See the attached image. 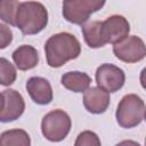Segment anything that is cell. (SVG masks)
Returning a JSON list of instances; mask_svg holds the SVG:
<instances>
[{
  "label": "cell",
  "mask_w": 146,
  "mask_h": 146,
  "mask_svg": "<svg viewBox=\"0 0 146 146\" xmlns=\"http://www.w3.org/2000/svg\"><path fill=\"white\" fill-rule=\"evenodd\" d=\"M44 52L47 63L50 67H60L68 60L79 57L81 46L73 34L60 32L51 35L47 40Z\"/></svg>",
  "instance_id": "6da1fadb"
},
{
  "label": "cell",
  "mask_w": 146,
  "mask_h": 146,
  "mask_svg": "<svg viewBox=\"0 0 146 146\" xmlns=\"http://www.w3.org/2000/svg\"><path fill=\"white\" fill-rule=\"evenodd\" d=\"M15 24L25 35L41 32L48 24V11L38 1L21 2L15 17Z\"/></svg>",
  "instance_id": "7a4b0ae2"
},
{
  "label": "cell",
  "mask_w": 146,
  "mask_h": 146,
  "mask_svg": "<svg viewBox=\"0 0 146 146\" xmlns=\"http://www.w3.org/2000/svg\"><path fill=\"white\" fill-rule=\"evenodd\" d=\"M116 121L119 125L125 129L133 128L145 119V103L136 94L125 95L116 108Z\"/></svg>",
  "instance_id": "3957f363"
},
{
  "label": "cell",
  "mask_w": 146,
  "mask_h": 146,
  "mask_svg": "<svg viewBox=\"0 0 146 146\" xmlns=\"http://www.w3.org/2000/svg\"><path fill=\"white\" fill-rule=\"evenodd\" d=\"M71 119L62 110H54L47 113L41 121V131L46 139L50 141H62L71 130Z\"/></svg>",
  "instance_id": "277c9868"
},
{
  "label": "cell",
  "mask_w": 146,
  "mask_h": 146,
  "mask_svg": "<svg viewBox=\"0 0 146 146\" xmlns=\"http://www.w3.org/2000/svg\"><path fill=\"white\" fill-rule=\"evenodd\" d=\"M105 5L100 0H67L63 2V16L73 24H84L89 16Z\"/></svg>",
  "instance_id": "5b68a950"
},
{
  "label": "cell",
  "mask_w": 146,
  "mask_h": 146,
  "mask_svg": "<svg viewBox=\"0 0 146 146\" xmlns=\"http://www.w3.org/2000/svg\"><path fill=\"white\" fill-rule=\"evenodd\" d=\"M113 52L116 58L124 63H137L145 58L146 47L139 36L128 35L113 46Z\"/></svg>",
  "instance_id": "8992f818"
},
{
  "label": "cell",
  "mask_w": 146,
  "mask_h": 146,
  "mask_svg": "<svg viewBox=\"0 0 146 146\" xmlns=\"http://www.w3.org/2000/svg\"><path fill=\"white\" fill-rule=\"evenodd\" d=\"M125 81V74L122 68L113 64H102L96 71V82L105 91L115 92L120 90Z\"/></svg>",
  "instance_id": "52a82bcc"
},
{
  "label": "cell",
  "mask_w": 146,
  "mask_h": 146,
  "mask_svg": "<svg viewBox=\"0 0 146 146\" xmlns=\"http://www.w3.org/2000/svg\"><path fill=\"white\" fill-rule=\"evenodd\" d=\"M103 33L107 43H117L125 39L130 32L129 22L121 15H113L102 22Z\"/></svg>",
  "instance_id": "ba28073f"
},
{
  "label": "cell",
  "mask_w": 146,
  "mask_h": 146,
  "mask_svg": "<svg viewBox=\"0 0 146 146\" xmlns=\"http://www.w3.org/2000/svg\"><path fill=\"white\" fill-rule=\"evenodd\" d=\"M5 97V106L0 113V122H11L22 116L25 110V102L22 95L14 89L2 91Z\"/></svg>",
  "instance_id": "9c48e42d"
},
{
  "label": "cell",
  "mask_w": 146,
  "mask_h": 146,
  "mask_svg": "<svg viewBox=\"0 0 146 146\" xmlns=\"http://www.w3.org/2000/svg\"><path fill=\"white\" fill-rule=\"evenodd\" d=\"M26 90L35 104L47 105L52 100V89L48 80L41 76H32L26 81Z\"/></svg>",
  "instance_id": "30bf717a"
},
{
  "label": "cell",
  "mask_w": 146,
  "mask_h": 146,
  "mask_svg": "<svg viewBox=\"0 0 146 146\" xmlns=\"http://www.w3.org/2000/svg\"><path fill=\"white\" fill-rule=\"evenodd\" d=\"M110 94L99 87H91L84 91L83 105L89 113L100 114L104 113L110 106Z\"/></svg>",
  "instance_id": "8fae6325"
},
{
  "label": "cell",
  "mask_w": 146,
  "mask_h": 146,
  "mask_svg": "<svg viewBox=\"0 0 146 146\" xmlns=\"http://www.w3.org/2000/svg\"><path fill=\"white\" fill-rule=\"evenodd\" d=\"M13 60L21 71L34 68L39 63V54L36 49L30 44H22L13 52Z\"/></svg>",
  "instance_id": "7c38bea8"
},
{
  "label": "cell",
  "mask_w": 146,
  "mask_h": 146,
  "mask_svg": "<svg viewBox=\"0 0 146 146\" xmlns=\"http://www.w3.org/2000/svg\"><path fill=\"white\" fill-rule=\"evenodd\" d=\"M82 34L86 43L90 48H100L104 47L107 42L105 40L102 22L91 21L82 25Z\"/></svg>",
  "instance_id": "4fadbf2b"
},
{
  "label": "cell",
  "mask_w": 146,
  "mask_h": 146,
  "mask_svg": "<svg viewBox=\"0 0 146 146\" xmlns=\"http://www.w3.org/2000/svg\"><path fill=\"white\" fill-rule=\"evenodd\" d=\"M60 82L66 89L73 92H84L90 87L91 78L84 72L73 71L63 74Z\"/></svg>",
  "instance_id": "5bb4252c"
},
{
  "label": "cell",
  "mask_w": 146,
  "mask_h": 146,
  "mask_svg": "<svg viewBox=\"0 0 146 146\" xmlns=\"http://www.w3.org/2000/svg\"><path fill=\"white\" fill-rule=\"evenodd\" d=\"M0 146H31V138L23 129H11L0 135Z\"/></svg>",
  "instance_id": "9a60e30c"
},
{
  "label": "cell",
  "mask_w": 146,
  "mask_h": 146,
  "mask_svg": "<svg viewBox=\"0 0 146 146\" xmlns=\"http://www.w3.org/2000/svg\"><path fill=\"white\" fill-rule=\"evenodd\" d=\"M19 3L17 0H0V19L9 25L16 26L15 17Z\"/></svg>",
  "instance_id": "2e32d148"
},
{
  "label": "cell",
  "mask_w": 146,
  "mask_h": 146,
  "mask_svg": "<svg viewBox=\"0 0 146 146\" xmlns=\"http://www.w3.org/2000/svg\"><path fill=\"white\" fill-rule=\"evenodd\" d=\"M17 76L15 66L6 58L0 57V84L10 86L15 82Z\"/></svg>",
  "instance_id": "e0dca14e"
},
{
  "label": "cell",
  "mask_w": 146,
  "mask_h": 146,
  "mask_svg": "<svg viewBox=\"0 0 146 146\" xmlns=\"http://www.w3.org/2000/svg\"><path fill=\"white\" fill-rule=\"evenodd\" d=\"M74 146H102V144L97 133L90 130H84L78 135Z\"/></svg>",
  "instance_id": "ac0fdd59"
},
{
  "label": "cell",
  "mask_w": 146,
  "mask_h": 146,
  "mask_svg": "<svg viewBox=\"0 0 146 146\" xmlns=\"http://www.w3.org/2000/svg\"><path fill=\"white\" fill-rule=\"evenodd\" d=\"M13 41V32L9 26L0 23V49L7 48Z\"/></svg>",
  "instance_id": "d6986e66"
},
{
  "label": "cell",
  "mask_w": 146,
  "mask_h": 146,
  "mask_svg": "<svg viewBox=\"0 0 146 146\" xmlns=\"http://www.w3.org/2000/svg\"><path fill=\"white\" fill-rule=\"evenodd\" d=\"M115 146H141L139 143H137V141H135V140H122V141H120L119 144H116Z\"/></svg>",
  "instance_id": "ffe728a7"
},
{
  "label": "cell",
  "mask_w": 146,
  "mask_h": 146,
  "mask_svg": "<svg viewBox=\"0 0 146 146\" xmlns=\"http://www.w3.org/2000/svg\"><path fill=\"white\" fill-rule=\"evenodd\" d=\"M3 106H5V97H3V94L0 92V113L3 110Z\"/></svg>",
  "instance_id": "44dd1931"
}]
</instances>
